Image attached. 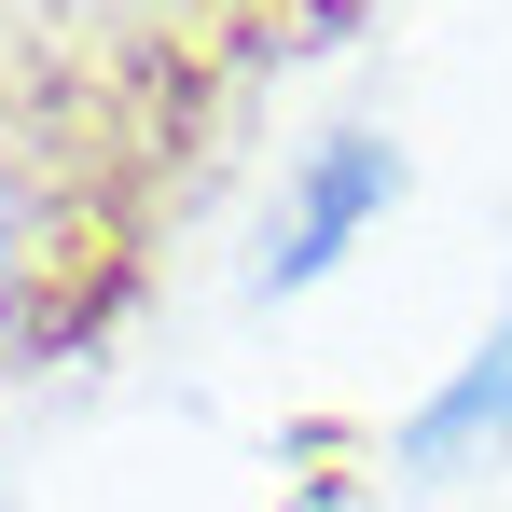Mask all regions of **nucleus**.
Segmentation results:
<instances>
[{
    "label": "nucleus",
    "instance_id": "1",
    "mask_svg": "<svg viewBox=\"0 0 512 512\" xmlns=\"http://www.w3.org/2000/svg\"><path fill=\"white\" fill-rule=\"evenodd\" d=\"M374 194H388V153H374V139H346L333 167L305 180V222H291V250H277V263H291V277H305V263H333V250H346V222H360Z\"/></svg>",
    "mask_w": 512,
    "mask_h": 512
},
{
    "label": "nucleus",
    "instance_id": "2",
    "mask_svg": "<svg viewBox=\"0 0 512 512\" xmlns=\"http://www.w3.org/2000/svg\"><path fill=\"white\" fill-rule=\"evenodd\" d=\"M485 416H512V346H485V360H471V374L429 402V429H416V443H471Z\"/></svg>",
    "mask_w": 512,
    "mask_h": 512
}]
</instances>
